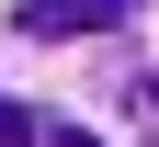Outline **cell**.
Segmentation results:
<instances>
[{
  "instance_id": "cell-1",
  "label": "cell",
  "mask_w": 159,
  "mask_h": 147,
  "mask_svg": "<svg viewBox=\"0 0 159 147\" xmlns=\"http://www.w3.org/2000/svg\"><path fill=\"white\" fill-rule=\"evenodd\" d=\"M136 0H23V34L34 45H57V34H114Z\"/></svg>"
},
{
  "instance_id": "cell-4",
  "label": "cell",
  "mask_w": 159,
  "mask_h": 147,
  "mask_svg": "<svg viewBox=\"0 0 159 147\" xmlns=\"http://www.w3.org/2000/svg\"><path fill=\"white\" fill-rule=\"evenodd\" d=\"M148 102H159V79H148Z\"/></svg>"
},
{
  "instance_id": "cell-2",
  "label": "cell",
  "mask_w": 159,
  "mask_h": 147,
  "mask_svg": "<svg viewBox=\"0 0 159 147\" xmlns=\"http://www.w3.org/2000/svg\"><path fill=\"white\" fill-rule=\"evenodd\" d=\"M0 147H46V124H34L23 102H0Z\"/></svg>"
},
{
  "instance_id": "cell-3",
  "label": "cell",
  "mask_w": 159,
  "mask_h": 147,
  "mask_svg": "<svg viewBox=\"0 0 159 147\" xmlns=\"http://www.w3.org/2000/svg\"><path fill=\"white\" fill-rule=\"evenodd\" d=\"M46 147H102V136H80V124H57V136H46Z\"/></svg>"
}]
</instances>
